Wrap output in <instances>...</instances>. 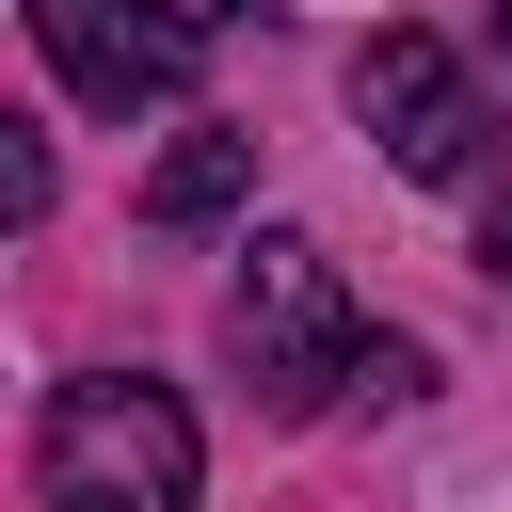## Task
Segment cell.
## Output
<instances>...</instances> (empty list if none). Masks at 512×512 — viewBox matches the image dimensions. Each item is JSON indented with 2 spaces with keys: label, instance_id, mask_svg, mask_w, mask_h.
Listing matches in <instances>:
<instances>
[{
  "label": "cell",
  "instance_id": "1",
  "mask_svg": "<svg viewBox=\"0 0 512 512\" xmlns=\"http://www.w3.org/2000/svg\"><path fill=\"white\" fill-rule=\"evenodd\" d=\"M32 480H48V512H192L208 496V432H192L176 384L80 368L48 400V432H32Z\"/></svg>",
  "mask_w": 512,
  "mask_h": 512
},
{
  "label": "cell",
  "instance_id": "2",
  "mask_svg": "<svg viewBox=\"0 0 512 512\" xmlns=\"http://www.w3.org/2000/svg\"><path fill=\"white\" fill-rule=\"evenodd\" d=\"M224 352H240V384H256L272 416H320L336 384H368V336H352V288H336L320 240H256V256H240Z\"/></svg>",
  "mask_w": 512,
  "mask_h": 512
},
{
  "label": "cell",
  "instance_id": "3",
  "mask_svg": "<svg viewBox=\"0 0 512 512\" xmlns=\"http://www.w3.org/2000/svg\"><path fill=\"white\" fill-rule=\"evenodd\" d=\"M32 48L80 112H144V96H192L208 16L192 0H32Z\"/></svg>",
  "mask_w": 512,
  "mask_h": 512
},
{
  "label": "cell",
  "instance_id": "4",
  "mask_svg": "<svg viewBox=\"0 0 512 512\" xmlns=\"http://www.w3.org/2000/svg\"><path fill=\"white\" fill-rule=\"evenodd\" d=\"M352 112H368V144H384L400 176H480V144H496L480 80H464L432 32H384V48L352 64Z\"/></svg>",
  "mask_w": 512,
  "mask_h": 512
},
{
  "label": "cell",
  "instance_id": "5",
  "mask_svg": "<svg viewBox=\"0 0 512 512\" xmlns=\"http://www.w3.org/2000/svg\"><path fill=\"white\" fill-rule=\"evenodd\" d=\"M256 192V128H192V144H160V176H144V224H224Z\"/></svg>",
  "mask_w": 512,
  "mask_h": 512
},
{
  "label": "cell",
  "instance_id": "6",
  "mask_svg": "<svg viewBox=\"0 0 512 512\" xmlns=\"http://www.w3.org/2000/svg\"><path fill=\"white\" fill-rule=\"evenodd\" d=\"M480 272H496V288H512V192H496V224H480Z\"/></svg>",
  "mask_w": 512,
  "mask_h": 512
},
{
  "label": "cell",
  "instance_id": "7",
  "mask_svg": "<svg viewBox=\"0 0 512 512\" xmlns=\"http://www.w3.org/2000/svg\"><path fill=\"white\" fill-rule=\"evenodd\" d=\"M496 48H512V0H496Z\"/></svg>",
  "mask_w": 512,
  "mask_h": 512
},
{
  "label": "cell",
  "instance_id": "8",
  "mask_svg": "<svg viewBox=\"0 0 512 512\" xmlns=\"http://www.w3.org/2000/svg\"><path fill=\"white\" fill-rule=\"evenodd\" d=\"M192 16H240V0H192Z\"/></svg>",
  "mask_w": 512,
  "mask_h": 512
}]
</instances>
